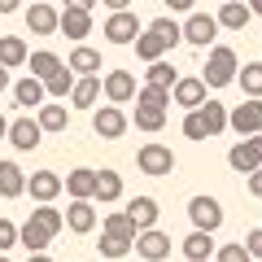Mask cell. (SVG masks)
<instances>
[{
  "label": "cell",
  "mask_w": 262,
  "mask_h": 262,
  "mask_svg": "<svg viewBox=\"0 0 262 262\" xmlns=\"http://www.w3.org/2000/svg\"><path fill=\"white\" fill-rule=\"evenodd\" d=\"M66 227L79 236H88L96 227V206L92 201H70V210H66Z\"/></svg>",
  "instance_id": "e0dca14e"
},
{
  "label": "cell",
  "mask_w": 262,
  "mask_h": 262,
  "mask_svg": "<svg viewBox=\"0 0 262 262\" xmlns=\"http://www.w3.org/2000/svg\"><path fill=\"white\" fill-rule=\"evenodd\" d=\"M158 201H153V196H131L127 201V219L131 223H136V232H153V227H158Z\"/></svg>",
  "instance_id": "8fae6325"
},
{
  "label": "cell",
  "mask_w": 262,
  "mask_h": 262,
  "mask_svg": "<svg viewBox=\"0 0 262 262\" xmlns=\"http://www.w3.org/2000/svg\"><path fill=\"white\" fill-rule=\"evenodd\" d=\"M241 88H245V96L249 101H262V61H249V66H241Z\"/></svg>",
  "instance_id": "d6a6232c"
},
{
  "label": "cell",
  "mask_w": 262,
  "mask_h": 262,
  "mask_svg": "<svg viewBox=\"0 0 262 262\" xmlns=\"http://www.w3.org/2000/svg\"><path fill=\"white\" fill-rule=\"evenodd\" d=\"M188 219H192L196 232H210V236H214L219 227H223V206H219L214 196H192V201H188Z\"/></svg>",
  "instance_id": "7a4b0ae2"
},
{
  "label": "cell",
  "mask_w": 262,
  "mask_h": 262,
  "mask_svg": "<svg viewBox=\"0 0 262 262\" xmlns=\"http://www.w3.org/2000/svg\"><path fill=\"white\" fill-rule=\"evenodd\" d=\"M249 18H253V9L245 5V0H227L223 9H219V27H227V31H245Z\"/></svg>",
  "instance_id": "44dd1931"
},
{
  "label": "cell",
  "mask_w": 262,
  "mask_h": 262,
  "mask_svg": "<svg viewBox=\"0 0 262 262\" xmlns=\"http://www.w3.org/2000/svg\"><path fill=\"white\" fill-rule=\"evenodd\" d=\"M0 262H9V258H0Z\"/></svg>",
  "instance_id": "6f0895ef"
},
{
  "label": "cell",
  "mask_w": 262,
  "mask_h": 262,
  "mask_svg": "<svg viewBox=\"0 0 262 262\" xmlns=\"http://www.w3.org/2000/svg\"><path fill=\"white\" fill-rule=\"evenodd\" d=\"M0 140H9V118H0Z\"/></svg>",
  "instance_id": "f907efd6"
},
{
  "label": "cell",
  "mask_w": 262,
  "mask_h": 262,
  "mask_svg": "<svg viewBox=\"0 0 262 262\" xmlns=\"http://www.w3.org/2000/svg\"><path fill=\"white\" fill-rule=\"evenodd\" d=\"M149 27H153V31H158V35H162V39H166V48H175V44H179V39H184V27H179V22H175V18H153V22H149Z\"/></svg>",
  "instance_id": "f35d334b"
},
{
  "label": "cell",
  "mask_w": 262,
  "mask_h": 262,
  "mask_svg": "<svg viewBox=\"0 0 262 262\" xmlns=\"http://www.w3.org/2000/svg\"><path fill=\"white\" fill-rule=\"evenodd\" d=\"M92 5L96 0H66V9H88V13H92Z\"/></svg>",
  "instance_id": "7dc6e473"
},
{
  "label": "cell",
  "mask_w": 262,
  "mask_h": 262,
  "mask_svg": "<svg viewBox=\"0 0 262 262\" xmlns=\"http://www.w3.org/2000/svg\"><path fill=\"white\" fill-rule=\"evenodd\" d=\"M105 92V79H96V75H88V79H79L75 83V92H70V101L79 105V110H92L96 105V96Z\"/></svg>",
  "instance_id": "cb8c5ba5"
},
{
  "label": "cell",
  "mask_w": 262,
  "mask_h": 262,
  "mask_svg": "<svg viewBox=\"0 0 262 262\" xmlns=\"http://www.w3.org/2000/svg\"><path fill=\"white\" fill-rule=\"evenodd\" d=\"M27 31L31 35H53V31H61V13L53 9V5H31L27 9Z\"/></svg>",
  "instance_id": "30bf717a"
},
{
  "label": "cell",
  "mask_w": 262,
  "mask_h": 262,
  "mask_svg": "<svg viewBox=\"0 0 262 262\" xmlns=\"http://www.w3.org/2000/svg\"><path fill=\"white\" fill-rule=\"evenodd\" d=\"M27 188H31V196H35L39 206H53V196L66 188V179L57 175V170H35V175L27 179Z\"/></svg>",
  "instance_id": "9c48e42d"
},
{
  "label": "cell",
  "mask_w": 262,
  "mask_h": 262,
  "mask_svg": "<svg viewBox=\"0 0 262 262\" xmlns=\"http://www.w3.org/2000/svg\"><path fill=\"white\" fill-rule=\"evenodd\" d=\"M31 5H44V0H31Z\"/></svg>",
  "instance_id": "11a10c76"
},
{
  "label": "cell",
  "mask_w": 262,
  "mask_h": 262,
  "mask_svg": "<svg viewBox=\"0 0 262 262\" xmlns=\"http://www.w3.org/2000/svg\"><path fill=\"white\" fill-rule=\"evenodd\" d=\"M253 140H258V144H262V136H253Z\"/></svg>",
  "instance_id": "9f6ffc18"
},
{
  "label": "cell",
  "mask_w": 262,
  "mask_h": 262,
  "mask_svg": "<svg viewBox=\"0 0 262 262\" xmlns=\"http://www.w3.org/2000/svg\"><path fill=\"white\" fill-rule=\"evenodd\" d=\"M105 236H114V241H122V245H136V223L127 219V210H118V214H110L105 219Z\"/></svg>",
  "instance_id": "f1b7e54d"
},
{
  "label": "cell",
  "mask_w": 262,
  "mask_h": 262,
  "mask_svg": "<svg viewBox=\"0 0 262 262\" xmlns=\"http://www.w3.org/2000/svg\"><path fill=\"white\" fill-rule=\"evenodd\" d=\"M245 249H249L253 258H262V227H258V232H249V236H245Z\"/></svg>",
  "instance_id": "ee69618b"
},
{
  "label": "cell",
  "mask_w": 262,
  "mask_h": 262,
  "mask_svg": "<svg viewBox=\"0 0 262 262\" xmlns=\"http://www.w3.org/2000/svg\"><path fill=\"white\" fill-rule=\"evenodd\" d=\"M61 31H66L70 39L92 35V13H88V9H61Z\"/></svg>",
  "instance_id": "603a6c76"
},
{
  "label": "cell",
  "mask_w": 262,
  "mask_h": 262,
  "mask_svg": "<svg viewBox=\"0 0 262 262\" xmlns=\"http://www.w3.org/2000/svg\"><path fill=\"white\" fill-rule=\"evenodd\" d=\"M105 5H110L114 13H127V9H131V0H105Z\"/></svg>",
  "instance_id": "c3c4849f"
},
{
  "label": "cell",
  "mask_w": 262,
  "mask_h": 262,
  "mask_svg": "<svg viewBox=\"0 0 262 262\" xmlns=\"http://www.w3.org/2000/svg\"><path fill=\"white\" fill-rule=\"evenodd\" d=\"M227 127L236 131V136H262V101H245L232 110V118H227Z\"/></svg>",
  "instance_id": "277c9868"
},
{
  "label": "cell",
  "mask_w": 262,
  "mask_h": 262,
  "mask_svg": "<svg viewBox=\"0 0 262 262\" xmlns=\"http://www.w3.org/2000/svg\"><path fill=\"white\" fill-rule=\"evenodd\" d=\"M144 31H140V18H136V13H110V22H105V39H110V44H136V39H140Z\"/></svg>",
  "instance_id": "5b68a950"
},
{
  "label": "cell",
  "mask_w": 262,
  "mask_h": 262,
  "mask_svg": "<svg viewBox=\"0 0 262 262\" xmlns=\"http://www.w3.org/2000/svg\"><path fill=\"white\" fill-rule=\"evenodd\" d=\"M227 162H232V170H241V175H253V170L262 166V144H258V140H241V144H232Z\"/></svg>",
  "instance_id": "7c38bea8"
},
{
  "label": "cell",
  "mask_w": 262,
  "mask_h": 262,
  "mask_svg": "<svg viewBox=\"0 0 262 262\" xmlns=\"http://www.w3.org/2000/svg\"><path fill=\"white\" fill-rule=\"evenodd\" d=\"M166 9H175V13H184V9H192V0H162Z\"/></svg>",
  "instance_id": "bcb514c9"
},
{
  "label": "cell",
  "mask_w": 262,
  "mask_h": 262,
  "mask_svg": "<svg viewBox=\"0 0 262 262\" xmlns=\"http://www.w3.org/2000/svg\"><path fill=\"white\" fill-rule=\"evenodd\" d=\"M44 96H48V88L39 83L35 75H27V79L13 83V101H18V105H44Z\"/></svg>",
  "instance_id": "d4e9b609"
},
{
  "label": "cell",
  "mask_w": 262,
  "mask_h": 262,
  "mask_svg": "<svg viewBox=\"0 0 262 262\" xmlns=\"http://www.w3.org/2000/svg\"><path fill=\"white\" fill-rule=\"evenodd\" d=\"M75 83H79V79H75V70H70V66H61V70H57V75L53 79H48V96H57V101H66V96H70V92H75Z\"/></svg>",
  "instance_id": "836d02e7"
},
{
  "label": "cell",
  "mask_w": 262,
  "mask_h": 262,
  "mask_svg": "<svg viewBox=\"0 0 262 262\" xmlns=\"http://www.w3.org/2000/svg\"><path fill=\"white\" fill-rule=\"evenodd\" d=\"M249 192H253V196H262V166L249 175Z\"/></svg>",
  "instance_id": "f6af8a7d"
},
{
  "label": "cell",
  "mask_w": 262,
  "mask_h": 262,
  "mask_svg": "<svg viewBox=\"0 0 262 262\" xmlns=\"http://www.w3.org/2000/svg\"><path fill=\"white\" fill-rule=\"evenodd\" d=\"M136 127H140V131H162V127H166V110H149V105H136Z\"/></svg>",
  "instance_id": "8d00e7d4"
},
{
  "label": "cell",
  "mask_w": 262,
  "mask_h": 262,
  "mask_svg": "<svg viewBox=\"0 0 262 262\" xmlns=\"http://www.w3.org/2000/svg\"><path fill=\"white\" fill-rule=\"evenodd\" d=\"M0 13H18V0H0Z\"/></svg>",
  "instance_id": "681fc988"
},
{
  "label": "cell",
  "mask_w": 262,
  "mask_h": 262,
  "mask_svg": "<svg viewBox=\"0 0 262 262\" xmlns=\"http://www.w3.org/2000/svg\"><path fill=\"white\" fill-rule=\"evenodd\" d=\"M5 88H9V70H5V66H0V92H5Z\"/></svg>",
  "instance_id": "816d5d0a"
},
{
  "label": "cell",
  "mask_w": 262,
  "mask_h": 262,
  "mask_svg": "<svg viewBox=\"0 0 262 262\" xmlns=\"http://www.w3.org/2000/svg\"><path fill=\"white\" fill-rule=\"evenodd\" d=\"M162 53H166V39H162L153 27L144 31L140 39H136V57H140V61H149V66H153V61H162Z\"/></svg>",
  "instance_id": "f546056e"
},
{
  "label": "cell",
  "mask_w": 262,
  "mask_h": 262,
  "mask_svg": "<svg viewBox=\"0 0 262 262\" xmlns=\"http://www.w3.org/2000/svg\"><path fill=\"white\" fill-rule=\"evenodd\" d=\"M136 253H140V258H149V262L170 258V236L158 232V227H153V232H140V236H136Z\"/></svg>",
  "instance_id": "5bb4252c"
},
{
  "label": "cell",
  "mask_w": 262,
  "mask_h": 262,
  "mask_svg": "<svg viewBox=\"0 0 262 262\" xmlns=\"http://www.w3.org/2000/svg\"><path fill=\"white\" fill-rule=\"evenodd\" d=\"M27 262H53V258H48V253H31Z\"/></svg>",
  "instance_id": "f5cc1de1"
},
{
  "label": "cell",
  "mask_w": 262,
  "mask_h": 262,
  "mask_svg": "<svg viewBox=\"0 0 262 262\" xmlns=\"http://www.w3.org/2000/svg\"><path fill=\"white\" fill-rule=\"evenodd\" d=\"M184 136H188V140H210V136H206V122H201V114H188V118H184Z\"/></svg>",
  "instance_id": "60d3db41"
},
{
  "label": "cell",
  "mask_w": 262,
  "mask_h": 262,
  "mask_svg": "<svg viewBox=\"0 0 262 262\" xmlns=\"http://www.w3.org/2000/svg\"><path fill=\"white\" fill-rule=\"evenodd\" d=\"M27 223H35L39 232L57 236V232L66 227V214H61V210H53V206H39V210H31V219H27Z\"/></svg>",
  "instance_id": "4dcf8cb0"
},
{
  "label": "cell",
  "mask_w": 262,
  "mask_h": 262,
  "mask_svg": "<svg viewBox=\"0 0 262 262\" xmlns=\"http://www.w3.org/2000/svg\"><path fill=\"white\" fill-rule=\"evenodd\" d=\"M48 241H53V236L39 232L35 223H22V232H18V245H27L31 253H44V249H48Z\"/></svg>",
  "instance_id": "d590c367"
},
{
  "label": "cell",
  "mask_w": 262,
  "mask_h": 262,
  "mask_svg": "<svg viewBox=\"0 0 262 262\" xmlns=\"http://www.w3.org/2000/svg\"><path fill=\"white\" fill-rule=\"evenodd\" d=\"M27 192V175L18 170V162H0V196L13 201V196Z\"/></svg>",
  "instance_id": "ffe728a7"
},
{
  "label": "cell",
  "mask_w": 262,
  "mask_h": 262,
  "mask_svg": "<svg viewBox=\"0 0 262 262\" xmlns=\"http://www.w3.org/2000/svg\"><path fill=\"white\" fill-rule=\"evenodd\" d=\"M27 66H31V75H35L39 83H48V79H53L66 61H61L57 53H48V48H44V53H31V61H27Z\"/></svg>",
  "instance_id": "83f0119b"
},
{
  "label": "cell",
  "mask_w": 262,
  "mask_h": 262,
  "mask_svg": "<svg viewBox=\"0 0 262 262\" xmlns=\"http://www.w3.org/2000/svg\"><path fill=\"white\" fill-rule=\"evenodd\" d=\"M179 249H184L188 262H210V253H214V236H210V232H196V227H192V232H188V241L179 245Z\"/></svg>",
  "instance_id": "d6986e66"
},
{
  "label": "cell",
  "mask_w": 262,
  "mask_h": 262,
  "mask_svg": "<svg viewBox=\"0 0 262 262\" xmlns=\"http://www.w3.org/2000/svg\"><path fill=\"white\" fill-rule=\"evenodd\" d=\"M144 83H149V88H166V92H175L179 75L170 70V61H153L149 70H144Z\"/></svg>",
  "instance_id": "1f68e13d"
},
{
  "label": "cell",
  "mask_w": 262,
  "mask_h": 262,
  "mask_svg": "<svg viewBox=\"0 0 262 262\" xmlns=\"http://www.w3.org/2000/svg\"><path fill=\"white\" fill-rule=\"evenodd\" d=\"M39 136H44L39 118H13V122H9V144H13L18 153H31V149H39Z\"/></svg>",
  "instance_id": "52a82bcc"
},
{
  "label": "cell",
  "mask_w": 262,
  "mask_h": 262,
  "mask_svg": "<svg viewBox=\"0 0 262 262\" xmlns=\"http://www.w3.org/2000/svg\"><path fill=\"white\" fill-rule=\"evenodd\" d=\"M241 75V61H236V53L227 44H214L206 57V70H201V79H206V88H227L232 79Z\"/></svg>",
  "instance_id": "6da1fadb"
},
{
  "label": "cell",
  "mask_w": 262,
  "mask_h": 262,
  "mask_svg": "<svg viewBox=\"0 0 262 262\" xmlns=\"http://www.w3.org/2000/svg\"><path fill=\"white\" fill-rule=\"evenodd\" d=\"M136 166H140L144 175L162 179V175H170V170H175V153H170L166 144H144V149L136 153Z\"/></svg>",
  "instance_id": "3957f363"
},
{
  "label": "cell",
  "mask_w": 262,
  "mask_h": 262,
  "mask_svg": "<svg viewBox=\"0 0 262 262\" xmlns=\"http://www.w3.org/2000/svg\"><path fill=\"white\" fill-rule=\"evenodd\" d=\"M118 196H122V175L118 170H96V201L110 206V201H118Z\"/></svg>",
  "instance_id": "4316f807"
},
{
  "label": "cell",
  "mask_w": 262,
  "mask_h": 262,
  "mask_svg": "<svg viewBox=\"0 0 262 262\" xmlns=\"http://www.w3.org/2000/svg\"><path fill=\"white\" fill-rule=\"evenodd\" d=\"M170 101H175V105H184L188 114H192V110H201V105L210 101V96H206V79H179V83H175V92H170Z\"/></svg>",
  "instance_id": "4fadbf2b"
},
{
  "label": "cell",
  "mask_w": 262,
  "mask_h": 262,
  "mask_svg": "<svg viewBox=\"0 0 262 262\" xmlns=\"http://www.w3.org/2000/svg\"><path fill=\"white\" fill-rule=\"evenodd\" d=\"M249 9H253V13H258V18H262V0H249Z\"/></svg>",
  "instance_id": "db71d44e"
},
{
  "label": "cell",
  "mask_w": 262,
  "mask_h": 262,
  "mask_svg": "<svg viewBox=\"0 0 262 262\" xmlns=\"http://www.w3.org/2000/svg\"><path fill=\"white\" fill-rule=\"evenodd\" d=\"M70 70H75L79 79H88V75H96V70H101V53H96V48H88V44H79L75 53H70Z\"/></svg>",
  "instance_id": "7402d4cb"
},
{
  "label": "cell",
  "mask_w": 262,
  "mask_h": 262,
  "mask_svg": "<svg viewBox=\"0 0 262 262\" xmlns=\"http://www.w3.org/2000/svg\"><path fill=\"white\" fill-rule=\"evenodd\" d=\"M66 122H70L66 105H39V127L44 131H66Z\"/></svg>",
  "instance_id": "e575fe53"
},
{
  "label": "cell",
  "mask_w": 262,
  "mask_h": 262,
  "mask_svg": "<svg viewBox=\"0 0 262 262\" xmlns=\"http://www.w3.org/2000/svg\"><path fill=\"white\" fill-rule=\"evenodd\" d=\"M136 105H149V110H166V105H170V92H166V88H149V83H144L140 92H136Z\"/></svg>",
  "instance_id": "74e56055"
},
{
  "label": "cell",
  "mask_w": 262,
  "mask_h": 262,
  "mask_svg": "<svg viewBox=\"0 0 262 262\" xmlns=\"http://www.w3.org/2000/svg\"><path fill=\"white\" fill-rule=\"evenodd\" d=\"M214 35H219V18H210V13H192V18L184 22V39H188L192 48L214 44Z\"/></svg>",
  "instance_id": "ba28073f"
},
{
  "label": "cell",
  "mask_w": 262,
  "mask_h": 262,
  "mask_svg": "<svg viewBox=\"0 0 262 262\" xmlns=\"http://www.w3.org/2000/svg\"><path fill=\"white\" fill-rule=\"evenodd\" d=\"M196 114H201V122H206V136H219V131H227V118H232V110H227V105H219V101H206Z\"/></svg>",
  "instance_id": "484cf974"
},
{
  "label": "cell",
  "mask_w": 262,
  "mask_h": 262,
  "mask_svg": "<svg viewBox=\"0 0 262 262\" xmlns=\"http://www.w3.org/2000/svg\"><path fill=\"white\" fill-rule=\"evenodd\" d=\"M92 131L101 140H118L122 131H127V114H122L118 105H101V110L92 114Z\"/></svg>",
  "instance_id": "8992f818"
},
{
  "label": "cell",
  "mask_w": 262,
  "mask_h": 262,
  "mask_svg": "<svg viewBox=\"0 0 262 262\" xmlns=\"http://www.w3.org/2000/svg\"><path fill=\"white\" fill-rule=\"evenodd\" d=\"M249 258H253V253L245 249L241 241H236V245H223V249H219V258H214V262H249Z\"/></svg>",
  "instance_id": "ab89813d"
},
{
  "label": "cell",
  "mask_w": 262,
  "mask_h": 262,
  "mask_svg": "<svg viewBox=\"0 0 262 262\" xmlns=\"http://www.w3.org/2000/svg\"><path fill=\"white\" fill-rule=\"evenodd\" d=\"M66 192H70V201H96V170L79 166L66 175Z\"/></svg>",
  "instance_id": "9a60e30c"
},
{
  "label": "cell",
  "mask_w": 262,
  "mask_h": 262,
  "mask_svg": "<svg viewBox=\"0 0 262 262\" xmlns=\"http://www.w3.org/2000/svg\"><path fill=\"white\" fill-rule=\"evenodd\" d=\"M105 96H110V105H127L131 96H136L131 70H110V75H105Z\"/></svg>",
  "instance_id": "2e32d148"
},
{
  "label": "cell",
  "mask_w": 262,
  "mask_h": 262,
  "mask_svg": "<svg viewBox=\"0 0 262 262\" xmlns=\"http://www.w3.org/2000/svg\"><path fill=\"white\" fill-rule=\"evenodd\" d=\"M18 232H22V227H13L9 219H0V253H5V249H13V245H18Z\"/></svg>",
  "instance_id": "b9f144b4"
},
{
  "label": "cell",
  "mask_w": 262,
  "mask_h": 262,
  "mask_svg": "<svg viewBox=\"0 0 262 262\" xmlns=\"http://www.w3.org/2000/svg\"><path fill=\"white\" fill-rule=\"evenodd\" d=\"M31 53L27 44H22V35H0V66L5 70H18V66H27Z\"/></svg>",
  "instance_id": "ac0fdd59"
},
{
  "label": "cell",
  "mask_w": 262,
  "mask_h": 262,
  "mask_svg": "<svg viewBox=\"0 0 262 262\" xmlns=\"http://www.w3.org/2000/svg\"><path fill=\"white\" fill-rule=\"evenodd\" d=\"M96 249H101L105 258H122V253H127L131 245H122V241H114V236H101V245H96Z\"/></svg>",
  "instance_id": "7bdbcfd3"
}]
</instances>
